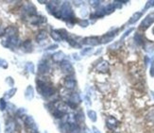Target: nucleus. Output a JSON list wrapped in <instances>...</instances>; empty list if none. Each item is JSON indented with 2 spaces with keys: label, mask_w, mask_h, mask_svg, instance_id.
I'll return each mask as SVG.
<instances>
[{
  "label": "nucleus",
  "mask_w": 154,
  "mask_h": 133,
  "mask_svg": "<svg viewBox=\"0 0 154 133\" xmlns=\"http://www.w3.org/2000/svg\"><path fill=\"white\" fill-rule=\"evenodd\" d=\"M105 14H106L105 8H100V9H98V10H95V14H94V15H92V16H95L97 18H98V17H103Z\"/></svg>",
  "instance_id": "dca6fc26"
},
{
  "label": "nucleus",
  "mask_w": 154,
  "mask_h": 133,
  "mask_svg": "<svg viewBox=\"0 0 154 133\" xmlns=\"http://www.w3.org/2000/svg\"><path fill=\"white\" fill-rule=\"evenodd\" d=\"M116 32H117V29L114 30L113 32H108L107 34H105L103 37L101 38V43H107L109 42L113 41V39L114 38V36L116 35Z\"/></svg>",
  "instance_id": "0eeeda50"
},
{
  "label": "nucleus",
  "mask_w": 154,
  "mask_h": 133,
  "mask_svg": "<svg viewBox=\"0 0 154 133\" xmlns=\"http://www.w3.org/2000/svg\"><path fill=\"white\" fill-rule=\"evenodd\" d=\"M58 48V44H53V46H50L47 49L48 50H53V49H56Z\"/></svg>",
  "instance_id": "c756f323"
},
{
  "label": "nucleus",
  "mask_w": 154,
  "mask_h": 133,
  "mask_svg": "<svg viewBox=\"0 0 154 133\" xmlns=\"http://www.w3.org/2000/svg\"><path fill=\"white\" fill-rule=\"evenodd\" d=\"M150 75L151 77H154V57H153V59L151 61V66H150Z\"/></svg>",
  "instance_id": "a878e982"
},
{
  "label": "nucleus",
  "mask_w": 154,
  "mask_h": 133,
  "mask_svg": "<svg viewBox=\"0 0 154 133\" xmlns=\"http://www.w3.org/2000/svg\"><path fill=\"white\" fill-rule=\"evenodd\" d=\"M82 43L84 44H86V46H98L100 42H99V39L98 37H88V38H85V39H83Z\"/></svg>",
  "instance_id": "423d86ee"
},
{
  "label": "nucleus",
  "mask_w": 154,
  "mask_h": 133,
  "mask_svg": "<svg viewBox=\"0 0 154 133\" xmlns=\"http://www.w3.org/2000/svg\"><path fill=\"white\" fill-rule=\"evenodd\" d=\"M150 93H151V96H152V98H153V100H154V92H153V91H151V92H150Z\"/></svg>",
  "instance_id": "473e14b6"
},
{
  "label": "nucleus",
  "mask_w": 154,
  "mask_h": 133,
  "mask_svg": "<svg viewBox=\"0 0 154 133\" xmlns=\"http://www.w3.org/2000/svg\"><path fill=\"white\" fill-rule=\"evenodd\" d=\"M80 15L82 16V17H85L87 14H88V10H87V8H82L81 10H80Z\"/></svg>",
  "instance_id": "b1692460"
},
{
  "label": "nucleus",
  "mask_w": 154,
  "mask_h": 133,
  "mask_svg": "<svg viewBox=\"0 0 154 133\" xmlns=\"http://www.w3.org/2000/svg\"><path fill=\"white\" fill-rule=\"evenodd\" d=\"M53 60L55 61L62 62L63 60H65V53H63L62 51H58L57 53H55L53 55Z\"/></svg>",
  "instance_id": "9d476101"
},
{
  "label": "nucleus",
  "mask_w": 154,
  "mask_h": 133,
  "mask_svg": "<svg viewBox=\"0 0 154 133\" xmlns=\"http://www.w3.org/2000/svg\"><path fill=\"white\" fill-rule=\"evenodd\" d=\"M77 86V81L72 77V75H68L65 80V87L67 90H74Z\"/></svg>",
  "instance_id": "39448f33"
},
{
  "label": "nucleus",
  "mask_w": 154,
  "mask_h": 133,
  "mask_svg": "<svg viewBox=\"0 0 154 133\" xmlns=\"http://www.w3.org/2000/svg\"><path fill=\"white\" fill-rule=\"evenodd\" d=\"M147 119H149L151 123H154V111H151L150 113L147 114Z\"/></svg>",
  "instance_id": "bb28decb"
},
{
  "label": "nucleus",
  "mask_w": 154,
  "mask_h": 133,
  "mask_svg": "<svg viewBox=\"0 0 154 133\" xmlns=\"http://www.w3.org/2000/svg\"><path fill=\"white\" fill-rule=\"evenodd\" d=\"M37 90L38 92L40 93V94L44 97H50L54 96L56 93V90L55 88L51 86L49 83L46 81H40L38 80L37 81Z\"/></svg>",
  "instance_id": "f257e3e1"
},
{
  "label": "nucleus",
  "mask_w": 154,
  "mask_h": 133,
  "mask_svg": "<svg viewBox=\"0 0 154 133\" xmlns=\"http://www.w3.org/2000/svg\"><path fill=\"white\" fill-rule=\"evenodd\" d=\"M119 125V122L117 121L116 119L113 116H108L106 119V126L109 129L111 130H115L117 129V126Z\"/></svg>",
  "instance_id": "20e7f679"
},
{
  "label": "nucleus",
  "mask_w": 154,
  "mask_h": 133,
  "mask_svg": "<svg viewBox=\"0 0 154 133\" xmlns=\"http://www.w3.org/2000/svg\"><path fill=\"white\" fill-rule=\"evenodd\" d=\"M0 108H1V110H4L5 109V103H4V100L3 99L0 100Z\"/></svg>",
  "instance_id": "c85d7f7f"
},
{
  "label": "nucleus",
  "mask_w": 154,
  "mask_h": 133,
  "mask_svg": "<svg viewBox=\"0 0 154 133\" xmlns=\"http://www.w3.org/2000/svg\"><path fill=\"white\" fill-rule=\"evenodd\" d=\"M101 1H91V5L93 6H98Z\"/></svg>",
  "instance_id": "7c9ffc66"
},
{
  "label": "nucleus",
  "mask_w": 154,
  "mask_h": 133,
  "mask_svg": "<svg viewBox=\"0 0 154 133\" xmlns=\"http://www.w3.org/2000/svg\"><path fill=\"white\" fill-rule=\"evenodd\" d=\"M93 131H94V133H101L99 131V129L98 128H95V126H93Z\"/></svg>",
  "instance_id": "2f4dec72"
},
{
  "label": "nucleus",
  "mask_w": 154,
  "mask_h": 133,
  "mask_svg": "<svg viewBox=\"0 0 154 133\" xmlns=\"http://www.w3.org/2000/svg\"><path fill=\"white\" fill-rule=\"evenodd\" d=\"M47 33L44 30H42L40 31L39 33H38V35L36 36V39L38 42H41L43 40H46L47 39Z\"/></svg>",
  "instance_id": "2eb2a0df"
},
{
  "label": "nucleus",
  "mask_w": 154,
  "mask_h": 133,
  "mask_svg": "<svg viewBox=\"0 0 154 133\" xmlns=\"http://www.w3.org/2000/svg\"><path fill=\"white\" fill-rule=\"evenodd\" d=\"M154 23V12L152 13H149V15H146V18L142 21V23L140 24V29L142 30H146L147 28H149L151 26V24Z\"/></svg>",
  "instance_id": "f03ea898"
},
{
  "label": "nucleus",
  "mask_w": 154,
  "mask_h": 133,
  "mask_svg": "<svg viewBox=\"0 0 154 133\" xmlns=\"http://www.w3.org/2000/svg\"><path fill=\"white\" fill-rule=\"evenodd\" d=\"M152 31H153V34H154V28H153V30Z\"/></svg>",
  "instance_id": "f704fd0d"
},
{
  "label": "nucleus",
  "mask_w": 154,
  "mask_h": 133,
  "mask_svg": "<svg viewBox=\"0 0 154 133\" xmlns=\"http://www.w3.org/2000/svg\"><path fill=\"white\" fill-rule=\"evenodd\" d=\"M50 35L51 37H52V39L56 42H61L62 39V37L59 33V31L56 30V29H53V30H51L50 31Z\"/></svg>",
  "instance_id": "9b49d317"
},
{
  "label": "nucleus",
  "mask_w": 154,
  "mask_h": 133,
  "mask_svg": "<svg viewBox=\"0 0 154 133\" xmlns=\"http://www.w3.org/2000/svg\"><path fill=\"white\" fill-rule=\"evenodd\" d=\"M144 49L146 52H152L154 50V43L153 42H150V41H146L144 43Z\"/></svg>",
  "instance_id": "1a4fd4ad"
},
{
  "label": "nucleus",
  "mask_w": 154,
  "mask_h": 133,
  "mask_svg": "<svg viewBox=\"0 0 154 133\" xmlns=\"http://www.w3.org/2000/svg\"><path fill=\"white\" fill-rule=\"evenodd\" d=\"M134 40H135V42L137 43V44H139V46H141V44H144L143 36L141 34H139V33H136L135 35H134Z\"/></svg>",
  "instance_id": "a211bd4d"
},
{
  "label": "nucleus",
  "mask_w": 154,
  "mask_h": 133,
  "mask_svg": "<svg viewBox=\"0 0 154 133\" xmlns=\"http://www.w3.org/2000/svg\"><path fill=\"white\" fill-rule=\"evenodd\" d=\"M60 66H61L62 71L65 73V74H66V75H71L74 73V67L71 64V62L68 61H65V60H63L60 63Z\"/></svg>",
  "instance_id": "7ed1b4c3"
},
{
  "label": "nucleus",
  "mask_w": 154,
  "mask_h": 133,
  "mask_svg": "<svg viewBox=\"0 0 154 133\" xmlns=\"http://www.w3.org/2000/svg\"><path fill=\"white\" fill-rule=\"evenodd\" d=\"M80 25L81 27L85 28V27H87V26H88L89 23H88V21H87V20H80Z\"/></svg>",
  "instance_id": "cd10ccee"
},
{
  "label": "nucleus",
  "mask_w": 154,
  "mask_h": 133,
  "mask_svg": "<svg viewBox=\"0 0 154 133\" xmlns=\"http://www.w3.org/2000/svg\"><path fill=\"white\" fill-rule=\"evenodd\" d=\"M31 133H39V132H38V131H36V130H33V131L31 132Z\"/></svg>",
  "instance_id": "72a5a7b5"
},
{
  "label": "nucleus",
  "mask_w": 154,
  "mask_h": 133,
  "mask_svg": "<svg viewBox=\"0 0 154 133\" xmlns=\"http://www.w3.org/2000/svg\"><path fill=\"white\" fill-rule=\"evenodd\" d=\"M38 70L41 74H44V73H47L49 71V65L47 63H41L39 64V68H38Z\"/></svg>",
  "instance_id": "4468645a"
},
{
  "label": "nucleus",
  "mask_w": 154,
  "mask_h": 133,
  "mask_svg": "<svg viewBox=\"0 0 154 133\" xmlns=\"http://www.w3.org/2000/svg\"><path fill=\"white\" fill-rule=\"evenodd\" d=\"M115 8L113 4H109L105 7V11H106V14H109V13H112L113 11H114Z\"/></svg>",
  "instance_id": "aec40b11"
},
{
  "label": "nucleus",
  "mask_w": 154,
  "mask_h": 133,
  "mask_svg": "<svg viewBox=\"0 0 154 133\" xmlns=\"http://www.w3.org/2000/svg\"><path fill=\"white\" fill-rule=\"evenodd\" d=\"M23 47L26 49V51L30 52L31 50H32V43H31L30 41H26V42L23 43Z\"/></svg>",
  "instance_id": "6ab92c4d"
},
{
  "label": "nucleus",
  "mask_w": 154,
  "mask_h": 133,
  "mask_svg": "<svg viewBox=\"0 0 154 133\" xmlns=\"http://www.w3.org/2000/svg\"><path fill=\"white\" fill-rule=\"evenodd\" d=\"M97 71L100 73H106L109 71V63L106 61H102L97 65Z\"/></svg>",
  "instance_id": "6e6552de"
},
{
  "label": "nucleus",
  "mask_w": 154,
  "mask_h": 133,
  "mask_svg": "<svg viewBox=\"0 0 154 133\" xmlns=\"http://www.w3.org/2000/svg\"><path fill=\"white\" fill-rule=\"evenodd\" d=\"M58 31H59V33H60V35H61L62 40H66V41L68 40V38H69L70 35H69V33L67 32L65 29H59Z\"/></svg>",
  "instance_id": "f3484780"
},
{
  "label": "nucleus",
  "mask_w": 154,
  "mask_h": 133,
  "mask_svg": "<svg viewBox=\"0 0 154 133\" xmlns=\"http://www.w3.org/2000/svg\"><path fill=\"white\" fill-rule=\"evenodd\" d=\"M141 16H142V12H140V11H137L135 12V13H133V15L131 17L130 19V21H129V24H134V23H136L139 19L141 18Z\"/></svg>",
  "instance_id": "f8f14e48"
},
{
  "label": "nucleus",
  "mask_w": 154,
  "mask_h": 133,
  "mask_svg": "<svg viewBox=\"0 0 154 133\" xmlns=\"http://www.w3.org/2000/svg\"><path fill=\"white\" fill-rule=\"evenodd\" d=\"M113 133H118V132H113Z\"/></svg>",
  "instance_id": "c9c22d12"
},
{
  "label": "nucleus",
  "mask_w": 154,
  "mask_h": 133,
  "mask_svg": "<svg viewBox=\"0 0 154 133\" xmlns=\"http://www.w3.org/2000/svg\"><path fill=\"white\" fill-rule=\"evenodd\" d=\"M131 31H133V28H130V29H128V30L126 31V32H125L123 35H122V37H121V40H120V41H122V40H123L124 38H126L127 36H129V35H130V33L131 32Z\"/></svg>",
  "instance_id": "393cba45"
},
{
  "label": "nucleus",
  "mask_w": 154,
  "mask_h": 133,
  "mask_svg": "<svg viewBox=\"0 0 154 133\" xmlns=\"http://www.w3.org/2000/svg\"><path fill=\"white\" fill-rule=\"evenodd\" d=\"M27 97L29 98V99H32V97H33V89L31 88V87H29L28 88V90H27Z\"/></svg>",
  "instance_id": "412c9836"
},
{
  "label": "nucleus",
  "mask_w": 154,
  "mask_h": 133,
  "mask_svg": "<svg viewBox=\"0 0 154 133\" xmlns=\"http://www.w3.org/2000/svg\"><path fill=\"white\" fill-rule=\"evenodd\" d=\"M87 116L88 118L91 120L92 122H97V120H98V116H97V112H95V111L93 110H89L87 111Z\"/></svg>",
  "instance_id": "ddd939ff"
},
{
  "label": "nucleus",
  "mask_w": 154,
  "mask_h": 133,
  "mask_svg": "<svg viewBox=\"0 0 154 133\" xmlns=\"http://www.w3.org/2000/svg\"><path fill=\"white\" fill-rule=\"evenodd\" d=\"M91 51H92V48H91V47H87V48L82 49V50H81V52H80V54H81L82 56H85L86 54L90 53Z\"/></svg>",
  "instance_id": "5701e85b"
},
{
  "label": "nucleus",
  "mask_w": 154,
  "mask_h": 133,
  "mask_svg": "<svg viewBox=\"0 0 154 133\" xmlns=\"http://www.w3.org/2000/svg\"><path fill=\"white\" fill-rule=\"evenodd\" d=\"M153 6H154V0H151V1H147V2L146 3V7H145V9H144V11L146 10L147 9H149V8L153 7Z\"/></svg>",
  "instance_id": "4be33fe9"
}]
</instances>
